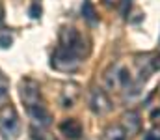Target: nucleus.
<instances>
[{
  "instance_id": "20e7f679",
  "label": "nucleus",
  "mask_w": 160,
  "mask_h": 140,
  "mask_svg": "<svg viewBox=\"0 0 160 140\" xmlns=\"http://www.w3.org/2000/svg\"><path fill=\"white\" fill-rule=\"evenodd\" d=\"M60 47L75 52L80 58L86 56V41H84V38L80 36V32L77 28H62V32H60Z\"/></svg>"
},
{
  "instance_id": "dca6fc26",
  "label": "nucleus",
  "mask_w": 160,
  "mask_h": 140,
  "mask_svg": "<svg viewBox=\"0 0 160 140\" xmlns=\"http://www.w3.org/2000/svg\"><path fill=\"white\" fill-rule=\"evenodd\" d=\"M6 97H8V88H2L0 86V105L6 103Z\"/></svg>"
},
{
  "instance_id": "f257e3e1",
  "label": "nucleus",
  "mask_w": 160,
  "mask_h": 140,
  "mask_svg": "<svg viewBox=\"0 0 160 140\" xmlns=\"http://www.w3.org/2000/svg\"><path fill=\"white\" fill-rule=\"evenodd\" d=\"M132 71L125 62H116L112 64L106 73H104V88L106 90H127L132 86Z\"/></svg>"
},
{
  "instance_id": "f03ea898",
  "label": "nucleus",
  "mask_w": 160,
  "mask_h": 140,
  "mask_svg": "<svg viewBox=\"0 0 160 140\" xmlns=\"http://www.w3.org/2000/svg\"><path fill=\"white\" fill-rule=\"evenodd\" d=\"M21 131V120L13 105L4 103L0 108V133L6 140H15Z\"/></svg>"
},
{
  "instance_id": "9b49d317",
  "label": "nucleus",
  "mask_w": 160,
  "mask_h": 140,
  "mask_svg": "<svg viewBox=\"0 0 160 140\" xmlns=\"http://www.w3.org/2000/svg\"><path fill=\"white\" fill-rule=\"evenodd\" d=\"M77 97H78V88L75 84L65 86L63 92H62V106H65V108L67 106H73L75 101H77Z\"/></svg>"
},
{
  "instance_id": "1a4fd4ad",
  "label": "nucleus",
  "mask_w": 160,
  "mask_h": 140,
  "mask_svg": "<svg viewBox=\"0 0 160 140\" xmlns=\"http://www.w3.org/2000/svg\"><path fill=\"white\" fill-rule=\"evenodd\" d=\"M128 135L121 123H112L102 131V140H127Z\"/></svg>"
},
{
  "instance_id": "a211bd4d",
  "label": "nucleus",
  "mask_w": 160,
  "mask_h": 140,
  "mask_svg": "<svg viewBox=\"0 0 160 140\" xmlns=\"http://www.w3.org/2000/svg\"><path fill=\"white\" fill-rule=\"evenodd\" d=\"M2 15H4V9H2V6H0V21H2Z\"/></svg>"
},
{
  "instance_id": "f8f14e48",
  "label": "nucleus",
  "mask_w": 160,
  "mask_h": 140,
  "mask_svg": "<svg viewBox=\"0 0 160 140\" xmlns=\"http://www.w3.org/2000/svg\"><path fill=\"white\" fill-rule=\"evenodd\" d=\"M82 15H84V19L86 21H89V23H95L97 21V13H95V8L91 6V2L89 0H86L84 4H82Z\"/></svg>"
},
{
  "instance_id": "39448f33",
  "label": "nucleus",
  "mask_w": 160,
  "mask_h": 140,
  "mask_svg": "<svg viewBox=\"0 0 160 140\" xmlns=\"http://www.w3.org/2000/svg\"><path fill=\"white\" fill-rule=\"evenodd\" d=\"M19 95H21V101L24 103L26 110L36 106V105H41V88L34 79H22L21 80Z\"/></svg>"
},
{
  "instance_id": "f3484780",
  "label": "nucleus",
  "mask_w": 160,
  "mask_h": 140,
  "mask_svg": "<svg viewBox=\"0 0 160 140\" xmlns=\"http://www.w3.org/2000/svg\"><path fill=\"white\" fill-rule=\"evenodd\" d=\"M143 140H160V137L157 133H147V135L143 137Z\"/></svg>"
},
{
  "instance_id": "ddd939ff",
  "label": "nucleus",
  "mask_w": 160,
  "mask_h": 140,
  "mask_svg": "<svg viewBox=\"0 0 160 140\" xmlns=\"http://www.w3.org/2000/svg\"><path fill=\"white\" fill-rule=\"evenodd\" d=\"M11 43H13L11 36H8V34H2V36H0V47H2V49H8Z\"/></svg>"
},
{
  "instance_id": "9d476101",
  "label": "nucleus",
  "mask_w": 160,
  "mask_h": 140,
  "mask_svg": "<svg viewBox=\"0 0 160 140\" xmlns=\"http://www.w3.org/2000/svg\"><path fill=\"white\" fill-rule=\"evenodd\" d=\"M28 114H30L32 120H34L36 123H39V125H48V123H50V114H48V110L43 106V103L32 106V108H28Z\"/></svg>"
},
{
  "instance_id": "423d86ee",
  "label": "nucleus",
  "mask_w": 160,
  "mask_h": 140,
  "mask_svg": "<svg viewBox=\"0 0 160 140\" xmlns=\"http://www.w3.org/2000/svg\"><path fill=\"white\" fill-rule=\"evenodd\" d=\"M89 108H91V112L97 114V116H104V114H108V112L112 110V101H110L106 90L95 88V90L91 92V95H89Z\"/></svg>"
},
{
  "instance_id": "0eeeda50",
  "label": "nucleus",
  "mask_w": 160,
  "mask_h": 140,
  "mask_svg": "<svg viewBox=\"0 0 160 140\" xmlns=\"http://www.w3.org/2000/svg\"><path fill=\"white\" fill-rule=\"evenodd\" d=\"M60 133L65 137L67 140H80L82 137V123L75 118H67L60 123Z\"/></svg>"
},
{
  "instance_id": "7ed1b4c3",
  "label": "nucleus",
  "mask_w": 160,
  "mask_h": 140,
  "mask_svg": "<svg viewBox=\"0 0 160 140\" xmlns=\"http://www.w3.org/2000/svg\"><path fill=\"white\" fill-rule=\"evenodd\" d=\"M80 62H82L80 56H77L75 52H71L67 49H62V47H58L56 52L52 54V67L58 71H63V73L77 71L80 67Z\"/></svg>"
},
{
  "instance_id": "6e6552de",
  "label": "nucleus",
  "mask_w": 160,
  "mask_h": 140,
  "mask_svg": "<svg viewBox=\"0 0 160 140\" xmlns=\"http://www.w3.org/2000/svg\"><path fill=\"white\" fill-rule=\"evenodd\" d=\"M121 125H123V129L127 131V135L128 137H132V135H136L138 131H140V127H142V120H140V114L138 112H134V110H128V112H125L123 116H121Z\"/></svg>"
},
{
  "instance_id": "2eb2a0df",
  "label": "nucleus",
  "mask_w": 160,
  "mask_h": 140,
  "mask_svg": "<svg viewBox=\"0 0 160 140\" xmlns=\"http://www.w3.org/2000/svg\"><path fill=\"white\" fill-rule=\"evenodd\" d=\"M151 67L153 69H160V52H157L155 56H151Z\"/></svg>"
},
{
  "instance_id": "4468645a",
  "label": "nucleus",
  "mask_w": 160,
  "mask_h": 140,
  "mask_svg": "<svg viewBox=\"0 0 160 140\" xmlns=\"http://www.w3.org/2000/svg\"><path fill=\"white\" fill-rule=\"evenodd\" d=\"M39 15H41V8L38 4H34V6L30 8V17H32V19H39Z\"/></svg>"
}]
</instances>
